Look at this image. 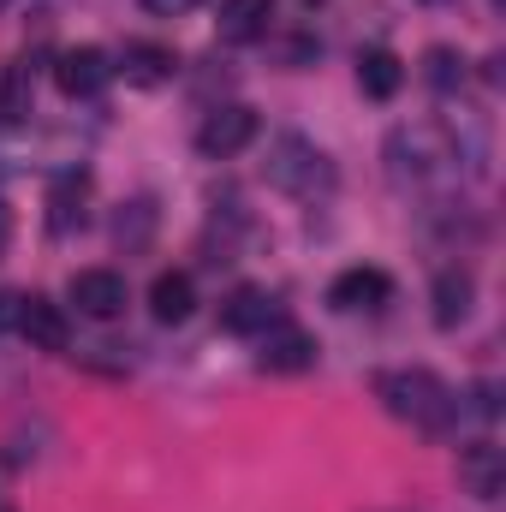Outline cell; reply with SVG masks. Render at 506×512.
<instances>
[{"mask_svg":"<svg viewBox=\"0 0 506 512\" xmlns=\"http://www.w3.org/2000/svg\"><path fill=\"white\" fill-rule=\"evenodd\" d=\"M108 78H114V60H108L102 48H90V42L60 48V60H54V84H60L66 102H90V96H102Z\"/></svg>","mask_w":506,"mask_h":512,"instance_id":"7","label":"cell"},{"mask_svg":"<svg viewBox=\"0 0 506 512\" xmlns=\"http://www.w3.org/2000/svg\"><path fill=\"white\" fill-rule=\"evenodd\" d=\"M66 298L78 304V316H90V322H114V316H126L131 286H126L120 268H78L72 286H66Z\"/></svg>","mask_w":506,"mask_h":512,"instance_id":"6","label":"cell"},{"mask_svg":"<svg viewBox=\"0 0 506 512\" xmlns=\"http://www.w3.org/2000/svg\"><path fill=\"white\" fill-rule=\"evenodd\" d=\"M191 310H197V280L185 268H161L149 280V316L161 328H179V322H191Z\"/></svg>","mask_w":506,"mask_h":512,"instance_id":"15","label":"cell"},{"mask_svg":"<svg viewBox=\"0 0 506 512\" xmlns=\"http://www.w3.org/2000/svg\"><path fill=\"white\" fill-rule=\"evenodd\" d=\"M423 84H429L435 96H459V90H465V54L435 42V48L423 54Z\"/></svg>","mask_w":506,"mask_h":512,"instance_id":"19","label":"cell"},{"mask_svg":"<svg viewBox=\"0 0 506 512\" xmlns=\"http://www.w3.org/2000/svg\"><path fill=\"white\" fill-rule=\"evenodd\" d=\"M6 245H12V209L0 203V256H6Z\"/></svg>","mask_w":506,"mask_h":512,"instance_id":"23","label":"cell"},{"mask_svg":"<svg viewBox=\"0 0 506 512\" xmlns=\"http://www.w3.org/2000/svg\"><path fill=\"white\" fill-rule=\"evenodd\" d=\"M256 340H262L256 370H268V376H304V370L316 364V340H310L304 328H292V322H274V328L256 334Z\"/></svg>","mask_w":506,"mask_h":512,"instance_id":"9","label":"cell"},{"mask_svg":"<svg viewBox=\"0 0 506 512\" xmlns=\"http://www.w3.org/2000/svg\"><path fill=\"white\" fill-rule=\"evenodd\" d=\"M381 161L399 191H447L459 179L465 149H459V131H447L441 120H405L387 131Z\"/></svg>","mask_w":506,"mask_h":512,"instance_id":"1","label":"cell"},{"mask_svg":"<svg viewBox=\"0 0 506 512\" xmlns=\"http://www.w3.org/2000/svg\"><path fill=\"white\" fill-rule=\"evenodd\" d=\"M471 304H477V274H471L465 262H447V268L435 274V286H429V316H435V328H459V322L471 316Z\"/></svg>","mask_w":506,"mask_h":512,"instance_id":"11","label":"cell"},{"mask_svg":"<svg viewBox=\"0 0 506 512\" xmlns=\"http://www.w3.org/2000/svg\"><path fill=\"white\" fill-rule=\"evenodd\" d=\"M18 334H24L36 352H66V346H72L66 304H54V298H42V292H18Z\"/></svg>","mask_w":506,"mask_h":512,"instance_id":"8","label":"cell"},{"mask_svg":"<svg viewBox=\"0 0 506 512\" xmlns=\"http://www.w3.org/2000/svg\"><path fill=\"white\" fill-rule=\"evenodd\" d=\"M114 72H120L126 84H137V90H161V84H173V72H179V54H173L167 42H126Z\"/></svg>","mask_w":506,"mask_h":512,"instance_id":"13","label":"cell"},{"mask_svg":"<svg viewBox=\"0 0 506 512\" xmlns=\"http://www.w3.org/2000/svg\"><path fill=\"white\" fill-rule=\"evenodd\" d=\"M0 328H18V292H0Z\"/></svg>","mask_w":506,"mask_h":512,"instance_id":"22","label":"cell"},{"mask_svg":"<svg viewBox=\"0 0 506 512\" xmlns=\"http://www.w3.org/2000/svg\"><path fill=\"white\" fill-rule=\"evenodd\" d=\"M459 483H465V495L495 501L506 489V447L501 441H489V435L465 441V447H459Z\"/></svg>","mask_w":506,"mask_h":512,"instance_id":"10","label":"cell"},{"mask_svg":"<svg viewBox=\"0 0 506 512\" xmlns=\"http://www.w3.org/2000/svg\"><path fill=\"white\" fill-rule=\"evenodd\" d=\"M262 173H268L274 191H286V197H298V203H316V197H328V191L340 185V167H334L328 149L310 143L304 131H280V137L268 143Z\"/></svg>","mask_w":506,"mask_h":512,"instance_id":"3","label":"cell"},{"mask_svg":"<svg viewBox=\"0 0 506 512\" xmlns=\"http://www.w3.org/2000/svg\"><path fill=\"white\" fill-rule=\"evenodd\" d=\"M0 12H6V0H0Z\"/></svg>","mask_w":506,"mask_h":512,"instance_id":"24","label":"cell"},{"mask_svg":"<svg viewBox=\"0 0 506 512\" xmlns=\"http://www.w3.org/2000/svg\"><path fill=\"white\" fill-rule=\"evenodd\" d=\"M36 114V78H30V60H12L0 72V126H24Z\"/></svg>","mask_w":506,"mask_h":512,"instance_id":"18","label":"cell"},{"mask_svg":"<svg viewBox=\"0 0 506 512\" xmlns=\"http://www.w3.org/2000/svg\"><path fill=\"white\" fill-rule=\"evenodd\" d=\"M328 304L340 310V316H376L393 304V274L376 268V262H358V268H340L334 280H328Z\"/></svg>","mask_w":506,"mask_h":512,"instance_id":"4","label":"cell"},{"mask_svg":"<svg viewBox=\"0 0 506 512\" xmlns=\"http://www.w3.org/2000/svg\"><path fill=\"white\" fill-rule=\"evenodd\" d=\"M376 399L387 405V417L411 423L417 435H453L465 417V399L441 382L435 370H381L376 376Z\"/></svg>","mask_w":506,"mask_h":512,"instance_id":"2","label":"cell"},{"mask_svg":"<svg viewBox=\"0 0 506 512\" xmlns=\"http://www.w3.org/2000/svg\"><path fill=\"white\" fill-rule=\"evenodd\" d=\"M256 131H262L256 108H245V102H221V108L203 114V126H197V149H203L209 161H227V155L251 149Z\"/></svg>","mask_w":506,"mask_h":512,"instance_id":"5","label":"cell"},{"mask_svg":"<svg viewBox=\"0 0 506 512\" xmlns=\"http://www.w3.org/2000/svg\"><path fill=\"white\" fill-rule=\"evenodd\" d=\"M268 18H274V0H221L215 30H221V42H256V36H268Z\"/></svg>","mask_w":506,"mask_h":512,"instance_id":"17","label":"cell"},{"mask_svg":"<svg viewBox=\"0 0 506 512\" xmlns=\"http://www.w3.org/2000/svg\"><path fill=\"white\" fill-rule=\"evenodd\" d=\"M274 322H286V310H280V298H274L268 286H239V292L221 304V328H227V334H268Z\"/></svg>","mask_w":506,"mask_h":512,"instance_id":"12","label":"cell"},{"mask_svg":"<svg viewBox=\"0 0 506 512\" xmlns=\"http://www.w3.org/2000/svg\"><path fill=\"white\" fill-rule=\"evenodd\" d=\"M155 18H179V12H191V6H203V0H143Z\"/></svg>","mask_w":506,"mask_h":512,"instance_id":"21","label":"cell"},{"mask_svg":"<svg viewBox=\"0 0 506 512\" xmlns=\"http://www.w3.org/2000/svg\"><path fill=\"white\" fill-rule=\"evenodd\" d=\"M84 221H90V173H60L48 191V233L66 239L84 233Z\"/></svg>","mask_w":506,"mask_h":512,"instance_id":"14","label":"cell"},{"mask_svg":"<svg viewBox=\"0 0 506 512\" xmlns=\"http://www.w3.org/2000/svg\"><path fill=\"white\" fill-rule=\"evenodd\" d=\"M149 233H155V203H149V197H137V203H126V209L114 215V245H120V251H143Z\"/></svg>","mask_w":506,"mask_h":512,"instance_id":"20","label":"cell"},{"mask_svg":"<svg viewBox=\"0 0 506 512\" xmlns=\"http://www.w3.org/2000/svg\"><path fill=\"white\" fill-rule=\"evenodd\" d=\"M358 90H364L370 102H393V96L405 90V60H399L393 48H364V54H358Z\"/></svg>","mask_w":506,"mask_h":512,"instance_id":"16","label":"cell"}]
</instances>
